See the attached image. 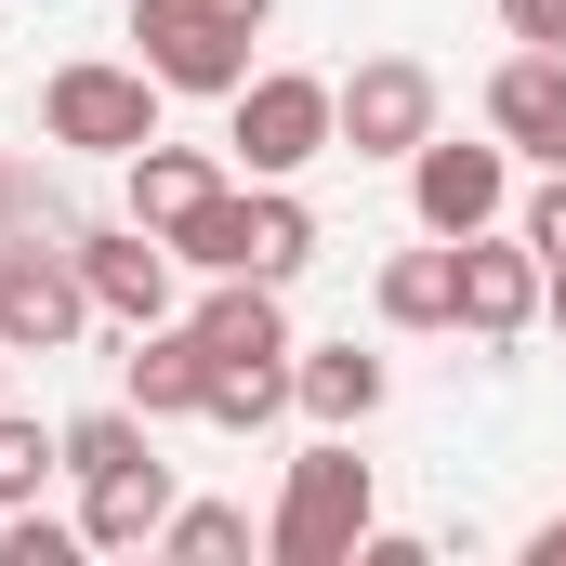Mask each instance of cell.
<instances>
[{
  "instance_id": "10",
  "label": "cell",
  "mask_w": 566,
  "mask_h": 566,
  "mask_svg": "<svg viewBox=\"0 0 566 566\" xmlns=\"http://www.w3.org/2000/svg\"><path fill=\"white\" fill-rule=\"evenodd\" d=\"M488 133L514 145V158H541V171H554V158H566V53L514 40V53L488 66Z\"/></svg>"
},
{
  "instance_id": "25",
  "label": "cell",
  "mask_w": 566,
  "mask_h": 566,
  "mask_svg": "<svg viewBox=\"0 0 566 566\" xmlns=\"http://www.w3.org/2000/svg\"><path fill=\"white\" fill-rule=\"evenodd\" d=\"M501 27H514V40H541V53H566V0H501Z\"/></svg>"
},
{
  "instance_id": "26",
  "label": "cell",
  "mask_w": 566,
  "mask_h": 566,
  "mask_svg": "<svg viewBox=\"0 0 566 566\" xmlns=\"http://www.w3.org/2000/svg\"><path fill=\"white\" fill-rule=\"evenodd\" d=\"M527 566H566V514H554V527H527Z\"/></svg>"
},
{
  "instance_id": "11",
  "label": "cell",
  "mask_w": 566,
  "mask_h": 566,
  "mask_svg": "<svg viewBox=\"0 0 566 566\" xmlns=\"http://www.w3.org/2000/svg\"><path fill=\"white\" fill-rule=\"evenodd\" d=\"M382 396H396V369H382L369 343H290V409L316 434H356Z\"/></svg>"
},
{
  "instance_id": "28",
  "label": "cell",
  "mask_w": 566,
  "mask_h": 566,
  "mask_svg": "<svg viewBox=\"0 0 566 566\" xmlns=\"http://www.w3.org/2000/svg\"><path fill=\"white\" fill-rule=\"evenodd\" d=\"M224 13H238V27H264V13H277V0H224Z\"/></svg>"
},
{
  "instance_id": "20",
  "label": "cell",
  "mask_w": 566,
  "mask_h": 566,
  "mask_svg": "<svg viewBox=\"0 0 566 566\" xmlns=\"http://www.w3.org/2000/svg\"><path fill=\"white\" fill-rule=\"evenodd\" d=\"M66 434V474H80V488H93V474H119V461H145V448H158V422H145L133 396H119V409H80V422H53Z\"/></svg>"
},
{
  "instance_id": "15",
  "label": "cell",
  "mask_w": 566,
  "mask_h": 566,
  "mask_svg": "<svg viewBox=\"0 0 566 566\" xmlns=\"http://www.w3.org/2000/svg\"><path fill=\"white\" fill-rule=\"evenodd\" d=\"M369 303H382V329H461V238L396 251V264L369 277Z\"/></svg>"
},
{
  "instance_id": "14",
  "label": "cell",
  "mask_w": 566,
  "mask_h": 566,
  "mask_svg": "<svg viewBox=\"0 0 566 566\" xmlns=\"http://www.w3.org/2000/svg\"><path fill=\"white\" fill-rule=\"evenodd\" d=\"M119 185H133V224H158V238H171V224H185L211 185H238V171H224L211 145H171V133H158V145H133V158H119Z\"/></svg>"
},
{
  "instance_id": "19",
  "label": "cell",
  "mask_w": 566,
  "mask_h": 566,
  "mask_svg": "<svg viewBox=\"0 0 566 566\" xmlns=\"http://www.w3.org/2000/svg\"><path fill=\"white\" fill-rule=\"evenodd\" d=\"M238 251H251V185H211V198L171 224V264H185V277H238Z\"/></svg>"
},
{
  "instance_id": "17",
  "label": "cell",
  "mask_w": 566,
  "mask_h": 566,
  "mask_svg": "<svg viewBox=\"0 0 566 566\" xmlns=\"http://www.w3.org/2000/svg\"><path fill=\"white\" fill-rule=\"evenodd\" d=\"M251 185V171H238ZM316 264V211H303V185H251V251H238V277H303Z\"/></svg>"
},
{
  "instance_id": "21",
  "label": "cell",
  "mask_w": 566,
  "mask_h": 566,
  "mask_svg": "<svg viewBox=\"0 0 566 566\" xmlns=\"http://www.w3.org/2000/svg\"><path fill=\"white\" fill-rule=\"evenodd\" d=\"M158 554H171V566H238V554H251V514H238V501H171Z\"/></svg>"
},
{
  "instance_id": "6",
  "label": "cell",
  "mask_w": 566,
  "mask_h": 566,
  "mask_svg": "<svg viewBox=\"0 0 566 566\" xmlns=\"http://www.w3.org/2000/svg\"><path fill=\"white\" fill-rule=\"evenodd\" d=\"M514 211V145L501 133H422V158H409V224L422 238H488Z\"/></svg>"
},
{
  "instance_id": "23",
  "label": "cell",
  "mask_w": 566,
  "mask_h": 566,
  "mask_svg": "<svg viewBox=\"0 0 566 566\" xmlns=\"http://www.w3.org/2000/svg\"><path fill=\"white\" fill-rule=\"evenodd\" d=\"M0 238H66V211H53V185L27 158H0Z\"/></svg>"
},
{
  "instance_id": "27",
  "label": "cell",
  "mask_w": 566,
  "mask_h": 566,
  "mask_svg": "<svg viewBox=\"0 0 566 566\" xmlns=\"http://www.w3.org/2000/svg\"><path fill=\"white\" fill-rule=\"evenodd\" d=\"M541 329H554V343H566V264H554V290H541Z\"/></svg>"
},
{
  "instance_id": "13",
  "label": "cell",
  "mask_w": 566,
  "mask_h": 566,
  "mask_svg": "<svg viewBox=\"0 0 566 566\" xmlns=\"http://www.w3.org/2000/svg\"><path fill=\"white\" fill-rule=\"evenodd\" d=\"M158 527H171V461H158V448L80 488V541H93V554H158Z\"/></svg>"
},
{
  "instance_id": "8",
  "label": "cell",
  "mask_w": 566,
  "mask_h": 566,
  "mask_svg": "<svg viewBox=\"0 0 566 566\" xmlns=\"http://www.w3.org/2000/svg\"><path fill=\"white\" fill-rule=\"evenodd\" d=\"M93 329V290L66 264V238H0V343L13 356H66Z\"/></svg>"
},
{
  "instance_id": "24",
  "label": "cell",
  "mask_w": 566,
  "mask_h": 566,
  "mask_svg": "<svg viewBox=\"0 0 566 566\" xmlns=\"http://www.w3.org/2000/svg\"><path fill=\"white\" fill-rule=\"evenodd\" d=\"M514 238H527L541 264H566V158L541 171V185H527V211H514Z\"/></svg>"
},
{
  "instance_id": "1",
  "label": "cell",
  "mask_w": 566,
  "mask_h": 566,
  "mask_svg": "<svg viewBox=\"0 0 566 566\" xmlns=\"http://www.w3.org/2000/svg\"><path fill=\"white\" fill-rule=\"evenodd\" d=\"M369 527H382V474L356 461V434H316V448L290 461L277 514H264V554L277 566H356Z\"/></svg>"
},
{
  "instance_id": "4",
  "label": "cell",
  "mask_w": 566,
  "mask_h": 566,
  "mask_svg": "<svg viewBox=\"0 0 566 566\" xmlns=\"http://www.w3.org/2000/svg\"><path fill=\"white\" fill-rule=\"evenodd\" d=\"M251 40H264V27H238L224 0H133V66L158 80V93L224 106V93L251 80Z\"/></svg>"
},
{
  "instance_id": "30",
  "label": "cell",
  "mask_w": 566,
  "mask_h": 566,
  "mask_svg": "<svg viewBox=\"0 0 566 566\" xmlns=\"http://www.w3.org/2000/svg\"><path fill=\"white\" fill-rule=\"evenodd\" d=\"M0 158H13V145H0Z\"/></svg>"
},
{
  "instance_id": "29",
  "label": "cell",
  "mask_w": 566,
  "mask_h": 566,
  "mask_svg": "<svg viewBox=\"0 0 566 566\" xmlns=\"http://www.w3.org/2000/svg\"><path fill=\"white\" fill-rule=\"evenodd\" d=\"M0 396H13V343H0Z\"/></svg>"
},
{
  "instance_id": "7",
  "label": "cell",
  "mask_w": 566,
  "mask_h": 566,
  "mask_svg": "<svg viewBox=\"0 0 566 566\" xmlns=\"http://www.w3.org/2000/svg\"><path fill=\"white\" fill-rule=\"evenodd\" d=\"M66 264L93 290V316H119V329H158V316H171V277H185L171 238L133 224V211H119V224H66Z\"/></svg>"
},
{
  "instance_id": "18",
  "label": "cell",
  "mask_w": 566,
  "mask_h": 566,
  "mask_svg": "<svg viewBox=\"0 0 566 566\" xmlns=\"http://www.w3.org/2000/svg\"><path fill=\"white\" fill-rule=\"evenodd\" d=\"M277 409H290V356H211V396H198V422L264 434Z\"/></svg>"
},
{
  "instance_id": "2",
  "label": "cell",
  "mask_w": 566,
  "mask_h": 566,
  "mask_svg": "<svg viewBox=\"0 0 566 566\" xmlns=\"http://www.w3.org/2000/svg\"><path fill=\"white\" fill-rule=\"evenodd\" d=\"M224 158H238L251 185H303L316 158H343L329 80H316V66H251V80L224 93Z\"/></svg>"
},
{
  "instance_id": "5",
  "label": "cell",
  "mask_w": 566,
  "mask_h": 566,
  "mask_svg": "<svg viewBox=\"0 0 566 566\" xmlns=\"http://www.w3.org/2000/svg\"><path fill=\"white\" fill-rule=\"evenodd\" d=\"M329 106H343V158H382V171H409L422 133H448V93H434L422 53H356L329 80Z\"/></svg>"
},
{
  "instance_id": "12",
  "label": "cell",
  "mask_w": 566,
  "mask_h": 566,
  "mask_svg": "<svg viewBox=\"0 0 566 566\" xmlns=\"http://www.w3.org/2000/svg\"><path fill=\"white\" fill-rule=\"evenodd\" d=\"M119 396H133L145 422H198V396H211V343H198V316H158V329H133Z\"/></svg>"
},
{
  "instance_id": "16",
  "label": "cell",
  "mask_w": 566,
  "mask_h": 566,
  "mask_svg": "<svg viewBox=\"0 0 566 566\" xmlns=\"http://www.w3.org/2000/svg\"><path fill=\"white\" fill-rule=\"evenodd\" d=\"M185 316H198V343H211V356H290V303H277V277H211Z\"/></svg>"
},
{
  "instance_id": "9",
  "label": "cell",
  "mask_w": 566,
  "mask_h": 566,
  "mask_svg": "<svg viewBox=\"0 0 566 566\" xmlns=\"http://www.w3.org/2000/svg\"><path fill=\"white\" fill-rule=\"evenodd\" d=\"M541 290H554V264H541L514 224L461 238V329H474V343H527V329H541Z\"/></svg>"
},
{
  "instance_id": "3",
  "label": "cell",
  "mask_w": 566,
  "mask_h": 566,
  "mask_svg": "<svg viewBox=\"0 0 566 566\" xmlns=\"http://www.w3.org/2000/svg\"><path fill=\"white\" fill-rule=\"evenodd\" d=\"M158 80L145 66H119V53H66L53 80H40V133L66 145V158H133V145H158Z\"/></svg>"
},
{
  "instance_id": "22",
  "label": "cell",
  "mask_w": 566,
  "mask_h": 566,
  "mask_svg": "<svg viewBox=\"0 0 566 566\" xmlns=\"http://www.w3.org/2000/svg\"><path fill=\"white\" fill-rule=\"evenodd\" d=\"M53 474H66V434H40L13 396H0V514H13V501H40Z\"/></svg>"
}]
</instances>
